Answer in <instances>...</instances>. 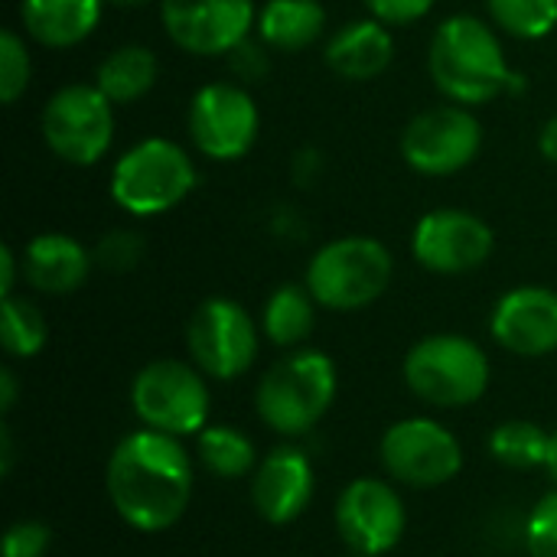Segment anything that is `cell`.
<instances>
[{
    "label": "cell",
    "mask_w": 557,
    "mask_h": 557,
    "mask_svg": "<svg viewBox=\"0 0 557 557\" xmlns=\"http://www.w3.org/2000/svg\"><path fill=\"white\" fill-rule=\"evenodd\" d=\"M108 499L137 532L173 529L193 499V460L183 441L150 428L127 434L108 460Z\"/></svg>",
    "instance_id": "obj_1"
},
{
    "label": "cell",
    "mask_w": 557,
    "mask_h": 557,
    "mask_svg": "<svg viewBox=\"0 0 557 557\" xmlns=\"http://www.w3.org/2000/svg\"><path fill=\"white\" fill-rule=\"evenodd\" d=\"M428 69L437 91L467 108L525 91V75L509 65L496 29L470 13H454L434 29Z\"/></svg>",
    "instance_id": "obj_2"
},
{
    "label": "cell",
    "mask_w": 557,
    "mask_h": 557,
    "mask_svg": "<svg viewBox=\"0 0 557 557\" xmlns=\"http://www.w3.org/2000/svg\"><path fill=\"white\" fill-rule=\"evenodd\" d=\"M336 362L320 349H297L264 372L255 408L274 434L300 437L323 421L336 398Z\"/></svg>",
    "instance_id": "obj_3"
},
{
    "label": "cell",
    "mask_w": 557,
    "mask_h": 557,
    "mask_svg": "<svg viewBox=\"0 0 557 557\" xmlns=\"http://www.w3.org/2000/svg\"><path fill=\"white\" fill-rule=\"evenodd\" d=\"M196 163L176 140L147 137L117 157L108 189L127 215L153 219L186 202V196L196 189Z\"/></svg>",
    "instance_id": "obj_4"
},
{
    "label": "cell",
    "mask_w": 557,
    "mask_h": 557,
    "mask_svg": "<svg viewBox=\"0 0 557 557\" xmlns=\"http://www.w3.org/2000/svg\"><path fill=\"white\" fill-rule=\"evenodd\" d=\"M395 277L392 251L369 235L326 242L307 264V290L326 310L352 313L375 304Z\"/></svg>",
    "instance_id": "obj_5"
},
{
    "label": "cell",
    "mask_w": 557,
    "mask_h": 557,
    "mask_svg": "<svg viewBox=\"0 0 557 557\" xmlns=\"http://www.w3.org/2000/svg\"><path fill=\"white\" fill-rule=\"evenodd\" d=\"M405 382L434 408H467L490 388V356L460 333H434L408 349Z\"/></svg>",
    "instance_id": "obj_6"
},
{
    "label": "cell",
    "mask_w": 557,
    "mask_h": 557,
    "mask_svg": "<svg viewBox=\"0 0 557 557\" xmlns=\"http://www.w3.org/2000/svg\"><path fill=\"white\" fill-rule=\"evenodd\" d=\"M39 131L52 157L69 166H95L114 140V104L91 82L62 85L39 114Z\"/></svg>",
    "instance_id": "obj_7"
},
{
    "label": "cell",
    "mask_w": 557,
    "mask_h": 557,
    "mask_svg": "<svg viewBox=\"0 0 557 557\" xmlns=\"http://www.w3.org/2000/svg\"><path fill=\"white\" fill-rule=\"evenodd\" d=\"M134 414L150 431H163L173 437L199 434L209 421V385L196 366L180 359L147 362L131 385Z\"/></svg>",
    "instance_id": "obj_8"
},
{
    "label": "cell",
    "mask_w": 557,
    "mask_h": 557,
    "mask_svg": "<svg viewBox=\"0 0 557 557\" xmlns=\"http://www.w3.org/2000/svg\"><path fill=\"white\" fill-rule=\"evenodd\" d=\"M186 346L206 379L232 382L258 359V323L242 304L228 297H209L189 317Z\"/></svg>",
    "instance_id": "obj_9"
},
{
    "label": "cell",
    "mask_w": 557,
    "mask_h": 557,
    "mask_svg": "<svg viewBox=\"0 0 557 557\" xmlns=\"http://www.w3.org/2000/svg\"><path fill=\"white\" fill-rule=\"evenodd\" d=\"M189 137L206 160L235 163L251 153L261 131L255 98L232 82L202 85L189 101Z\"/></svg>",
    "instance_id": "obj_10"
},
{
    "label": "cell",
    "mask_w": 557,
    "mask_h": 557,
    "mask_svg": "<svg viewBox=\"0 0 557 557\" xmlns=\"http://www.w3.org/2000/svg\"><path fill=\"white\" fill-rule=\"evenodd\" d=\"M483 147V127L467 104H437L414 114L401 134V157L421 176H454Z\"/></svg>",
    "instance_id": "obj_11"
},
{
    "label": "cell",
    "mask_w": 557,
    "mask_h": 557,
    "mask_svg": "<svg viewBox=\"0 0 557 557\" xmlns=\"http://www.w3.org/2000/svg\"><path fill=\"white\" fill-rule=\"evenodd\" d=\"M382 467L411 490H437L463 467L460 441L431 418H405L382 434Z\"/></svg>",
    "instance_id": "obj_12"
},
{
    "label": "cell",
    "mask_w": 557,
    "mask_h": 557,
    "mask_svg": "<svg viewBox=\"0 0 557 557\" xmlns=\"http://www.w3.org/2000/svg\"><path fill=\"white\" fill-rule=\"evenodd\" d=\"M166 36L193 55H232L258 26L255 0H160Z\"/></svg>",
    "instance_id": "obj_13"
},
{
    "label": "cell",
    "mask_w": 557,
    "mask_h": 557,
    "mask_svg": "<svg viewBox=\"0 0 557 557\" xmlns=\"http://www.w3.org/2000/svg\"><path fill=\"white\" fill-rule=\"evenodd\" d=\"M336 529L352 555H388L408 529V512L392 483L359 476L336 499Z\"/></svg>",
    "instance_id": "obj_14"
},
{
    "label": "cell",
    "mask_w": 557,
    "mask_h": 557,
    "mask_svg": "<svg viewBox=\"0 0 557 557\" xmlns=\"http://www.w3.org/2000/svg\"><path fill=\"white\" fill-rule=\"evenodd\" d=\"M493 228L463 209H431L411 232V255L434 274H470L490 261Z\"/></svg>",
    "instance_id": "obj_15"
},
{
    "label": "cell",
    "mask_w": 557,
    "mask_h": 557,
    "mask_svg": "<svg viewBox=\"0 0 557 557\" xmlns=\"http://www.w3.org/2000/svg\"><path fill=\"white\" fill-rule=\"evenodd\" d=\"M493 339L516 356L542 359L557 352V290L529 284L503 294L490 317Z\"/></svg>",
    "instance_id": "obj_16"
},
{
    "label": "cell",
    "mask_w": 557,
    "mask_h": 557,
    "mask_svg": "<svg viewBox=\"0 0 557 557\" xmlns=\"http://www.w3.org/2000/svg\"><path fill=\"white\" fill-rule=\"evenodd\" d=\"M313 499V463L300 447H274L251 476V503L271 525L297 522Z\"/></svg>",
    "instance_id": "obj_17"
},
{
    "label": "cell",
    "mask_w": 557,
    "mask_h": 557,
    "mask_svg": "<svg viewBox=\"0 0 557 557\" xmlns=\"http://www.w3.org/2000/svg\"><path fill=\"white\" fill-rule=\"evenodd\" d=\"M91 264V251L65 232H42L23 248V277L29 287L52 297L78 290L88 281Z\"/></svg>",
    "instance_id": "obj_18"
},
{
    "label": "cell",
    "mask_w": 557,
    "mask_h": 557,
    "mask_svg": "<svg viewBox=\"0 0 557 557\" xmlns=\"http://www.w3.org/2000/svg\"><path fill=\"white\" fill-rule=\"evenodd\" d=\"M326 65L346 82H372L379 78L395 59V39L388 26L375 16L352 20L333 33L326 42Z\"/></svg>",
    "instance_id": "obj_19"
},
{
    "label": "cell",
    "mask_w": 557,
    "mask_h": 557,
    "mask_svg": "<svg viewBox=\"0 0 557 557\" xmlns=\"http://www.w3.org/2000/svg\"><path fill=\"white\" fill-rule=\"evenodd\" d=\"M104 0H20V20L46 49H72L85 42L98 20Z\"/></svg>",
    "instance_id": "obj_20"
},
{
    "label": "cell",
    "mask_w": 557,
    "mask_h": 557,
    "mask_svg": "<svg viewBox=\"0 0 557 557\" xmlns=\"http://www.w3.org/2000/svg\"><path fill=\"white\" fill-rule=\"evenodd\" d=\"M261 42L277 52H304L326 29V10L320 0H268L258 13Z\"/></svg>",
    "instance_id": "obj_21"
},
{
    "label": "cell",
    "mask_w": 557,
    "mask_h": 557,
    "mask_svg": "<svg viewBox=\"0 0 557 557\" xmlns=\"http://www.w3.org/2000/svg\"><path fill=\"white\" fill-rule=\"evenodd\" d=\"M160 75V62L153 55V49L140 46V42H127L111 49L98 69H95V85L104 91V98L111 104H131L137 98H144Z\"/></svg>",
    "instance_id": "obj_22"
},
{
    "label": "cell",
    "mask_w": 557,
    "mask_h": 557,
    "mask_svg": "<svg viewBox=\"0 0 557 557\" xmlns=\"http://www.w3.org/2000/svg\"><path fill=\"white\" fill-rule=\"evenodd\" d=\"M317 300L313 294L307 290V284H281L268 304H264V313H261V330L264 336L281 346V349H294L300 346L313 326H317Z\"/></svg>",
    "instance_id": "obj_23"
},
{
    "label": "cell",
    "mask_w": 557,
    "mask_h": 557,
    "mask_svg": "<svg viewBox=\"0 0 557 557\" xmlns=\"http://www.w3.org/2000/svg\"><path fill=\"white\" fill-rule=\"evenodd\" d=\"M199 463L219 480H242L258 470V450L248 434L228 424H206L196 434Z\"/></svg>",
    "instance_id": "obj_24"
},
{
    "label": "cell",
    "mask_w": 557,
    "mask_h": 557,
    "mask_svg": "<svg viewBox=\"0 0 557 557\" xmlns=\"http://www.w3.org/2000/svg\"><path fill=\"white\" fill-rule=\"evenodd\" d=\"M49 339V323L42 317V310L36 304H29L26 297H3L0 307V343L13 359H33L42 352Z\"/></svg>",
    "instance_id": "obj_25"
},
{
    "label": "cell",
    "mask_w": 557,
    "mask_h": 557,
    "mask_svg": "<svg viewBox=\"0 0 557 557\" xmlns=\"http://www.w3.org/2000/svg\"><path fill=\"white\" fill-rule=\"evenodd\" d=\"M552 447V434L535 421H506L490 434V454L512 470L545 467Z\"/></svg>",
    "instance_id": "obj_26"
},
{
    "label": "cell",
    "mask_w": 557,
    "mask_h": 557,
    "mask_svg": "<svg viewBox=\"0 0 557 557\" xmlns=\"http://www.w3.org/2000/svg\"><path fill=\"white\" fill-rule=\"evenodd\" d=\"M493 23L516 39H545L557 26V0H486Z\"/></svg>",
    "instance_id": "obj_27"
},
{
    "label": "cell",
    "mask_w": 557,
    "mask_h": 557,
    "mask_svg": "<svg viewBox=\"0 0 557 557\" xmlns=\"http://www.w3.org/2000/svg\"><path fill=\"white\" fill-rule=\"evenodd\" d=\"M29 75H33V62H29L23 36L13 29H3L0 33V101L16 104L29 85Z\"/></svg>",
    "instance_id": "obj_28"
},
{
    "label": "cell",
    "mask_w": 557,
    "mask_h": 557,
    "mask_svg": "<svg viewBox=\"0 0 557 557\" xmlns=\"http://www.w3.org/2000/svg\"><path fill=\"white\" fill-rule=\"evenodd\" d=\"M95 264L111 271V274H124V271H134L144 258V238L137 232H127V228H114L108 232L95 251H91Z\"/></svg>",
    "instance_id": "obj_29"
},
{
    "label": "cell",
    "mask_w": 557,
    "mask_h": 557,
    "mask_svg": "<svg viewBox=\"0 0 557 557\" xmlns=\"http://www.w3.org/2000/svg\"><path fill=\"white\" fill-rule=\"evenodd\" d=\"M525 545L532 557H557V490L542 496L525 525Z\"/></svg>",
    "instance_id": "obj_30"
},
{
    "label": "cell",
    "mask_w": 557,
    "mask_h": 557,
    "mask_svg": "<svg viewBox=\"0 0 557 557\" xmlns=\"http://www.w3.org/2000/svg\"><path fill=\"white\" fill-rule=\"evenodd\" d=\"M52 548V529L36 519H20L3 532V557H46Z\"/></svg>",
    "instance_id": "obj_31"
},
{
    "label": "cell",
    "mask_w": 557,
    "mask_h": 557,
    "mask_svg": "<svg viewBox=\"0 0 557 557\" xmlns=\"http://www.w3.org/2000/svg\"><path fill=\"white\" fill-rule=\"evenodd\" d=\"M362 3L385 26H408V23L424 20L437 0H362Z\"/></svg>",
    "instance_id": "obj_32"
},
{
    "label": "cell",
    "mask_w": 557,
    "mask_h": 557,
    "mask_svg": "<svg viewBox=\"0 0 557 557\" xmlns=\"http://www.w3.org/2000/svg\"><path fill=\"white\" fill-rule=\"evenodd\" d=\"M16 284V255L10 245L0 248V297H10Z\"/></svg>",
    "instance_id": "obj_33"
},
{
    "label": "cell",
    "mask_w": 557,
    "mask_h": 557,
    "mask_svg": "<svg viewBox=\"0 0 557 557\" xmlns=\"http://www.w3.org/2000/svg\"><path fill=\"white\" fill-rule=\"evenodd\" d=\"M539 150H542V157H545L548 163H555L557 166V114L552 121H545V127H542V134H539Z\"/></svg>",
    "instance_id": "obj_34"
},
{
    "label": "cell",
    "mask_w": 557,
    "mask_h": 557,
    "mask_svg": "<svg viewBox=\"0 0 557 557\" xmlns=\"http://www.w3.org/2000/svg\"><path fill=\"white\" fill-rule=\"evenodd\" d=\"M16 405V375L10 369H0V411L10 414Z\"/></svg>",
    "instance_id": "obj_35"
},
{
    "label": "cell",
    "mask_w": 557,
    "mask_h": 557,
    "mask_svg": "<svg viewBox=\"0 0 557 557\" xmlns=\"http://www.w3.org/2000/svg\"><path fill=\"white\" fill-rule=\"evenodd\" d=\"M13 434H10V428L3 424L0 428V473L3 476H10V470H13Z\"/></svg>",
    "instance_id": "obj_36"
},
{
    "label": "cell",
    "mask_w": 557,
    "mask_h": 557,
    "mask_svg": "<svg viewBox=\"0 0 557 557\" xmlns=\"http://www.w3.org/2000/svg\"><path fill=\"white\" fill-rule=\"evenodd\" d=\"M545 470H548V476L557 483V431L552 434V447H548V460H545Z\"/></svg>",
    "instance_id": "obj_37"
},
{
    "label": "cell",
    "mask_w": 557,
    "mask_h": 557,
    "mask_svg": "<svg viewBox=\"0 0 557 557\" xmlns=\"http://www.w3.org/2000/svg\"><path fill=\"white\" fill-rule=\"evenodd\" d=\"M108 7H121V10H137V7H147L150 0H104Z\"/></svg>",
    "instance_id": "obj_38"
},
{
    "label": "cell",
    "mask_w": 557,
    "mask_h": 557,
    "mask_svg": "<svg viewBox=\"0 0 557 557\" xmlns=\"http://www.w3.org/2000/svg\"><path fill=\"white\" fill-rule=\"evenodd\" d=\"M349 557H362V555H349Z\"/></svg>",
    "instance_id": "obj_39"
}]
</instances>
